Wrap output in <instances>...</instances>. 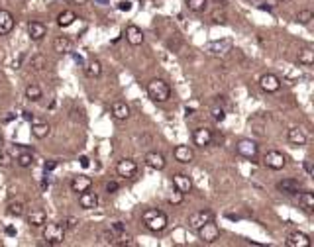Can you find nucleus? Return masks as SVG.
Instances as JSON below:
<instances>
[{
	"mask_svg": "<svg viewBox=\"0 0 314 247\" xmlns=\"http://www.w3.org/2000/svg\"><path fill=\"white\" fill-rule=\"evenodd\" d=\"M142 222H144V226H146L150 232L159 234V232H163V230L167 228L169 218H167V214H165L163 210L148 208V210H144V214H142Z\"/></svg>",
	"mask_w": 314,
	"mask_h": 247,
	"instance_id": "obj_1",
	"label": "nucleus"
},
{
	"mask_svg": "<svg viewBox=\"0 0 314 247\" xmlns=\"http://www.w3.org/2000/svg\"><path fill=\"white\" fill-rule=\"evenodd\" d=\"M148 95H150V99L154 102L163 104V102H167L171 99V87L163 79H152L148 83Z\"/></svg>",
	"mask_w": 314,
	"mask_h": 247,
	"instance_id": "obj_2",
	"label": "nucleus"
},
{
	"mask_svg": "<svg viewBox=\"0 0 314 247\" xmlns=\"http://www.w3.org/2000/svg\"><path fill=\"white\" fill-rule=\"evenodd\" d=\"M44 240L48 246H61L65 242V228L61 224H44Z\"/></svg>",
	"mask_w": 314,
	"mask_h": 247,
	"instance_id": "obj_3",
	"label": "nucleus"
},
{
	"mask_svg": "<svg viewBox=\"0 0 314 247\" xmlns=\"http://www.w3.org/2000/svg\"><path fill=\"white\" fill-rule=\"evenodd\" d=\"M263 165H265L267 169H271V171H281V169L287 165V157H285L281 151L271 149V151H267V153L263 155Z\"/></svg>",
	"mask_w": 314,
	"mask_h": 247,
	"instance_id": "obj_4",
	"label": "nucleus"
},
{
	"mask_svg": "<svg viewBox=\"0 0 314 247\" xmlns=\"http://www.w3.org/2000/svg\"><path fill=\"white\" fill-rule=\"evenodd\" d=\"M197 234H199V238H201L203 244H214L220 238V228L214 224V220H210V222H207L205 226H201L197 230Z\"/></svg>",
	"mask_w": 314,
	"mask_h": 247,
	"instance_id": "obj_5",
	"label": "nucleus"
},
{
	"mask_svg": "<svg viewBox=\"0 0 314 247\" xmlns=\"http://www.w3.org/2000/svg\"><path fill=\"white\" fill-rule=\"evenodd\" d=\"M236 153L240 157H244V159H256L258 153H260V146L256 142H252V140H240L236 144Z\"/></svg>",
	"mask_w": 314,
	"mask_h": 247,
	"instance_id": "obj_6",
	"label": "nucleus"
},
{
	"mask_svg": "<svg viewBox=\"0 0 314 247\" xmlns=\"http://www.w3.org/2000/svg\"><path fill=\"white\" fill-rule=\"evenodd\" d=\"M138 163L134 161V159H120L118 161V165H116V173L120 175V177H124V179H132V177H136L138 175Z\"/></svg>",
	"mask_w": 314,
	"mask_h": 247,
	"instance_id": "obj_7",
	"label": "nucleus"
},
{
	"mask_svg": "<svg viewBox=\"0 0 314 247\" xmlns=\"http://www.w3.org/2000/svg\"><path fill=\"white\" fill-rule=\"evenodd\" d=\"M210 220H214V212L212 210H199V212H195V214L189 216V228L197 232L201 226H205Z\"/></svg>",
	"mask_w": 314,
	"mask_h": 247,
	"instance_id": "obj_8",
	"label": "nucleus"
},
{
	"mask_svg": "<svg viewBox=\"0 0 314 247\" xmlns=\"http://www.w3.org/2000/svg\"><path fill=\"white\" fill-rule=\"evenodd\" d=\"M260 87L267 95H273V93H277L281 89V79L277 75H273V73H265V75L260 77Z\"/></svg>",
	"mask_w": 314,
	"mask_h": 247,
	"instance_id": "obj_9",
	"label": "nucleus"
},
{
	"mask_svg": "<svg viewBox=\"0 0 314 247\" xmlns=\"http://www.w3.org/2000/svg\"><path fill=\"white\" fill-rule=\"evenodd\" d=\"M124 36H126V42H128L130 46H134V48L142 46V44H144V40H146V36H144V32H142V28H138L136 24L126 26Z\"/></svg>",
	"mask_w": 314,
	"mask_h": 247,
	"instance_id": "obj_10",
	"label": "nucleus"
},
{
	"mask_svg": "<svg viewBox=\"0 0 314 247\" xmlns=\"http://www.w3.org/2000/svg\"><path fill=\"white\" fill-rule=\"evenodd\" d=\"M212 138H214V134H212L210 128H197V130L193 132V142H195L197 148H207V146H210V144H212Z\"/></svg>",
	"mask_w": 314,
	"mask_h": 247,
	"instance_id": "obj_11",
	"label": "nucleus"
},
{
	"mask_svg": "<svg viewBox=\"0 0 314 247\" xmlns=\"http://www.w3.org/2000/svg\"><path fill=\"white\" fill-rule=\"evenodd\" d=\"M144 161H146V165H148L150 169H154V171H163V169H165V165H167L165 155H163V153H159V151H150V153H146Z\"/></svg>",
	"mask_w": 314,
	"mask_h": 247,
	"instance_id": "obj_12",
	"label": "nucleus"
},
{
	"mask_svg": "<svg viewBox=\"0 0 314 247\" xmlns=\"http://www.w3.org/2000/svg\"><path fill=\"white\" fill-rule=\"evenodd\" d=\"M287 142H289L291 146H295V148H305V146H307V134H305V130L299 128V126L291 128V130L287 132Z\"/></svg>",
	"mask_w": 314,
	"mask_h": 247,
	"instance_id": "obj_13",
	"label": "nucleus"
},
{
	"mask_svg": "<svg viewBox=\"0 0 314 247\" xmlns=\"http://www.w3.org/2000/svg\"><path fill=\"white\" fill-rule=\"evenodd\" d=\"M28 36L32 42H42L48 36V26L44 22H30L28 24Z\"/></svg>",
	"mask_w": 314,
	"mask_h": 247,
	"instance_id": "obj_14",
	"label": "nucleus"
},
{
	"mask_svg": "<svg viewBox=\"0 0 314 247\" xmlns=\"http://www.w3.org/2000/svg\"><path fill=\"white\" fill-rule=\"evenodd\" d=\"M285 244H287V247H311L313 246L311 238H309L305 232H293V234H289Z\"/></svg>",
	"mask_w": 314,
	"mask_h": 247,
	"instance_id": "obj_15",
	"label": "nucleus"
},
{
	"mask_svg": "<svg viewBox=\"0 0 314 247\" xmlns=\"http://www.w3.org/2000/svg\"><path fill=\"white\" fill-rule=\"evenodd\" d=\"M228 51H232V42L230 40H220V42H210L207 46V53L214 55V57H220V55H226Z\"/></svg>",
	"mask_w": 314,
	"mask_h": 247,
	"instance_id": "obj_16",
	"label": "nucleus"
},
{
	"mask_svg": "<svg viewBox=\"0 0 314 247\" xmlns=\"http://www.w3.org/2000/svg\"><path fill=\"white\" fill-rule=\"evenodd\" d=\"M91 187H93V179L87 177V175L73 177V181H71V191L77 193V195H81V193H85V191H91Z\"/></svg>",
	"mask_w": 314,
	"mask_h": 247,
	"instance_id": "obj_17",
	"label": "nucleus"
},
{
	"mask_svg": "<svg viewBox=\"0 0 314 247\" xmlns=\"http://www.w3.org/2000/svg\"><path fill=\"white\" fill-rule=\"evenodd\" d=\"M173 185H175V189H177L179 193H183V195H187V193L193 191V181H191V177L185 175V173L173 175Z\"/></svg>",
	"mask_w": 314,
	"mask_h": 247,
	"instance_id": "obj_18",
	"label": "nucleus"
},
{
	"mask_svg": "<svg viewBox=\"0 0 314 247\" xmlns=\"http://www.w3.org/2000/svg\"><path fill=\"white\" fill-rule=\"evenodd\" d=\"M173 157H175V161H179L183 165H189L195 159V151L189 148V146H177V148L173 149Z\"/></svg>",
	"mask_w": 314,
	"mask_h": 247,
	"instance_id": "obj_19",
	"label": "nucleus"
},
{
	"mask_svg": "<svg viewBox=\"0 0 314 247\" xmlns=\"http://www.w3.org/2000/svg\"><path fill=\"white\" fill-rule=\"evenodd\" d=\"M14 16L8 12V10H2L0 8V36H8L12 30H14Z\"/></svg>",
	"mask_w": 314,
	"mask_h": 247,
	"instance_id": "obj_20",
	"label": "nucleus"
},
{
	"mask_svg": "<svg viewBox=\"0 0 314 247\" xmlns=\"http://www.w3.org/2000/svg\"><path fill=\"white\" fill-rule=\"evenodd\" d=\"M79 204L83 210H95L99 206V197L97 193H91V191H85L79 195Z\"/></svg>",
	"mask_w": 314,
	"mask_h": 247,
	"instance_id": "obj_21",
	"label": "nucleus"
},
{
	"mask_svg": "<svg viewBox=\"0 0 314 247\" xmlns=\"http://www.w3.org/2000/svg\"><path fill=\"white\" fill-rule=\"evenodd\" d=\"M110 112H112V116H114L116 120H120V122H124V120L130 118V106H128L126 102H122V100L114 102V104L110 106Z\"/></svg>",
	"mask_w": 314,
	"mask_h": 247,
	"instance_id": "obj_22",
	"label": "nucleus"
},
{
	"mask_svg": "<svg viewBox=\"0 0 314 247\" xmlns=\"http://www.w3.org/2000/svg\"><path fill=\"white\" fill-rule=\"evenodd\" d=\"M301 183L297 179H283L281 183H277V191L285 193V195H297L301 191Z\"/></svg>",
	"mask_w": 314,
	"mask_h": 247,
	"instance_id": "obj_23",
	"label": "nucleus"
},
{
	"mask_svg": "<svg viewBox=\"0 0 314 247\" xmlns=\"http://www.w3.org/2000/svg\"><path fill=\"white\" fill-rule=\"evenodd\" d=\"M53 49L57 51V53H61V55H67V53L73 51V40H69L67 36H59L53 42Z\"/></svg>",
	"mask_w": 314,
	"mask_h": 247,
	"instance_id": "obj_24",
	"label": "nucleus"
},
{
	"mask_svg": "<svg viewBox=\"0 0 314 247\" xmlns=\"http://www.w3.org/2000/svg\"><path fill=\"white\" fill-rule=\"evenodd\" d=\"M26 220H28V224H30L32 228H42V226L48 222V216H46L44 210H32Z\"/></svg>",
	"mask_w": 314,
	"mask_h": 247,
	"instance_id": "obj_25",
	"label": "nucleus"
},
{
	"mask_svg": "<svg viewBox=\"0 0 314 247\" xmlns=\"http://www.w3.org/2000/svg\"><path fill=\"white\" fill-rule=\"evenodd\" d=\"M50 132H52V128H50V124H46V122H34V124H32V136H34L36 140H46V138L50 136Z\"/></svg>",
	"mask_w": 314,
	"mask_h": 247,
	"instance_id": "obj_26",
	"label": "nucleus"
},
{
	"mask_svg": "<svg viewBox=\"0 0 314 247\" xmlns=\"http://www.w3.org/2000/svg\"><path fill=\"white\" fill-rule=\"evenodd\" d=\"M85 75H87L89 79H99V77L103 75V63H101L99 59H93L91 63L85 65Z\"/></svg>",
	"mask_w": 314,
	"mask_h": 247,
	"instance_id": "obj_27",
	"label": "nucleus"
},
{
	"mask_svg": "<svg viewBox=\"0 0 314 247\" xmlns=\"http://www.w3.org/2000/svg\"><path fill=\"white\" fill-rule=\"evenodd\" d=\"M75 20H77V14H75L73 10H63V12L57 16V26H59V28H69V26L75 24Z\"/></svg>",
	"mask_w": 314,
	"mask_h": 247,
	"instance_id": "obj_28",
	"label": "nucleus"
},
{
	"mask_svg": "<svg viewBox=\"0 0 314 247\" xmlns=\"http://www.w3.org/2000/svg\"><path fill=\"white\" fill-rule=\"evenodd\" d=\"M299 65H303V67H313L314 65V51L311 48H305V49L299 53Z\"/></svg>",
	"mask_w": 314,
	"mask_h": 247,
	"instance_id": "obj_29",
	"label": "nucleus"
},
{
	"mask_svg": "<svg viewBox=\"0 0 314 247\" xmlns=\"http://www.w3.org/2000/svg\"><path fill=\"white\" fill-rule=\"evenodd\" d=\"M6 212H8V216H14V218H20V216H24V212H26V206H24V202H10L8 204V208H6Z\"/></svg>",
	"mask_w": 314,
	"mask_h": 247,
	"instance_id": "obj_30",
	"label": "nucleus"
},
{
	"mask_svg": "<svg viewBox=\"0 0 314 247\" xmlns=\"http://www.w3.org/2000/svg\"><path fill=\"white\" fill-rule=\"evenodd\" d=\"M16 163H18V167L28 169V167H32V165H34V155H32L30 151H22V153L16 157Z\"/></svg>",
	"mask_w": 314,
	"mask_h": 247,
	"instance_id": "obj_31",
	"label": "nucleus"
},
{
	"mask_svg": "<svg viewBox=\"0 0 314 247\" xmlns=\"http://www.w3.org/2000/svg\"><path fill=\"white\" fill-rule=\"evenodd\" d=\"M42 97H44V93H42V89L38 85H28L26 87V99L30 102H38Z\"/></svg>",
	"mask_w": 314,
	"mask_h": 247,
	"instance_id": "obj_32",
	"label": "nucleus"
},
{
	"mask_svg": "<svg viewBox=\"0 0 314 247\" xmlns=\"http://www.w3.org/2000/svg\"><path fill=\"white\" fill-rule=\"evenodd\" d=\"M299 204H301L305 210L313 212L314 210V195L313 193H301V195H299Z\"/></svg>",
	"mask_w": 314,
	"mask_h": 247,
	"instance_id": "obj_33",
	"label": "nucleus"
},
{
	"mask_svg": "<svg viewBox=\"0 0 314 247\" xmlns=\"http://www.w3.org/2000/svg\"><path fill=\"white\" fill-rule=\"evenodd\" d=\"M30 67H32L34 71H44V69L48 67V59H46L44 55H34L32 61H30Z\"/></svg>",
	"mask_w": 314,
	"mask_h": 247,
	"instance_id": "obj_34",
	"label": "nucleus"
},
{
	"mask_svg": "<svg viewBox=\"0 0 314 247\" xmlns=\"http://www.w3.org/2000/svg\"><path fill=\"white\" fill-rule=\"evenodd\" d=\"M207 4H209V0H187L189 10H191V12H197V14L205 12V10H207Z\"/></svg>",
	"mask_w": 314,
	"mask_h": 247,
	"instance_id": "obj_35",
	"label": "nucleus"
},
{
	"mask_svg": "<svg viewBox=\"0 0 314 247\" xmlns=\"http://www.w3.org/2000/svg\"><path fill=\"white\" fill-rule=\"evenodd\" d=\"M313 20H314L313 10H301V12L297 14V22H299V24H303V26H309Z\"/></svg>",
	"mask_w": 314,
	"mask_h": 247,
	"instance_id": "obj_36",
	"label": "nucleus"
},
{
	"mask_svg": "<svg viewBox=\"0 0 314 247\" xmlns=\"http://www.w3.org/2000/svg\"><path fill=\"white\" fill-rule=\"evenodd\" d=\"M79 218H75V216H67L63 222H61V226L65 228V230H75V228H79Z\"/></svg>",
	"mask_w": 314,
	"mask_h": 247,
	"instance_id": "obj_37",
	"label": "nucleus"
},
{
	"mask_svg": "<svg viewBox=\"0 0 314 247\" xmlns=\"http://www.w3.org/2000/svg\"><path fill=\"white\" fill-rule=\"evenodd\" d=\"M210 114H212V118H214L216 122H222V120L226 118V112H224V108H222V106H218V104L210 108Z\"/></svg>",
	"mask_w": 314,
	"mask_h": 247,
	"instance_id": "obj_38",
	"label": "nucleus"
},
{
	"mask_svg": "<svg viewBox=\"0 0 314 247\" xmlns=\"http://www.w3.org/2000/svg\"><path fill=\"white\" fill-rule=\"evenodd\" d=\"M101 238H103V244H106V246H116V236H114V232H103Z\"/></svg>",
	"mask_w": 314,
	"mask_h": 247,
	"instance_id": "obj_39",
	"label": "nucleus"
},
{
	"mask_svg": "<svg viewBox=\"0 0 314 247\" xmlns=\"http://www.w3.org/2000/svg\"><path fill=\"white\" fill-rule=\"evenodd\" d=\"M212 22H216V24H226L228 18H226V14H224L222 10H214V12H212Z\"/></svg>",
	"mask_w": 314,
	"mask_h": 247,
	"instance_id": "obj_40",
	"label": "nucleus"
},
{
	"mask_svg": "<svg viewBox=\"0 0 314 247\" xmlns=\"http://www.w3.org/2000/svg\"><path fill=\"white\" fill-rule=\"evenodd\" d=\"M116 246H122V247H138V244L130 238V236H122L120 242H116Z\"/></svg>",
	"mask_w": 314,
	"mask_h": 247,
	"instance_id": "obj_41",
	"label": "nucleus"
},
{
	"mask_svg": "<svg viewBox=\"0 0 314 247\" xmlns=\"http://www.w3.org/2000/svg\"><path fill=\"white\" fill-rule=\"evenodd\" d=\"M183 197H185L183 193H179V191H175V193H173L171 197L167 198V200H169V204H173V206H179V204L183 202Z\"/></svg>",
	"mask_w": 314,
	"mask_h": 247,
	"instance_id": "obj_42",
	"label": "nucleus"
},
{
	"mask_svg": "<svg viewBox=\"0 0 314 247\" xmlns=\"http://www.w3.org/2000/svg\"><path fill=\"white\" fill-rule=\"evenodd\" d=\"M0 165L2 167H10L12 165V157L6 151H2V149H0Z\"/></svg>",
	"mask_w": 314,
	"mask_h": 247,
	"instance_id": "obj_43",
	"label": "nucleus"
},
{
	"mask_svg": "<svg viewBox=\"0 0 314 247\" xmlns=\"http://www.w3.org/2000/svg\"><path fill=\"white\" fill-rule=\"evenodd\" d=\"M118 189H120V185H118L116 181H110V183H106V193H108V195H114Z\"/></svg>",
	"mask_w": 314,
	"mask_h": 247,
	"instance_id": "obj_44",
	"label": "nucleus"
},
{
	"mask_svg": "<svg viewBox=\"0 0 314 247\" xmlns=\"http://www.w3.org/2000/svg\"><path fill=\"white\" fill-rule=\"evenodd\" d=\"M303 169H305V173H307V175H313V173H314L313 161H311V159H305V163H303Z\"/></svg>",
	"mask_w": 314,
	"mask_h": 247,
	"instance_id": "obj_45",
	"label": "nucleus"
},
{
	"mask_svg": "<svg viewBox=\"0 0 314 247\" xmlns=\"http://www.w3.org/2000/svg\"><path fill=\"white\" fill-rule=\"evenodd\" d=\"M112 232H114V234H122V232H124V224H122V222H114V224H112Z\"/></svg>",
	"mask_w": 314,
	"mask_h": 247,
	"instance_id": "obj_46",
	"label": "nucleus"
},
{
	"mask_svg": "<svg viewBox=\"0 0 314 247\" xmlns=\"http://www.w3.org/2000/svg\"><path fill=\"white\" fill-rule=\"evenodd\" d=\"M130 8H132V4H130L128 0H126V2H124V0H122V2H118V10H122V12H128Z\"/></svg>",
	"mask_w": 314,
	"mask_h": 247,
	"instance_id": "obj_47",
	"label": "nucleus"
},
{
	"mask_svg": "<svg viewBox=\"0 0 314 247\" xmlns=\"http://www.w3.org/2000/svg\"><path fill=\"white\" fill-rule=\"evenodd\" d=\"M71 55H73V59H75V63H79L81 67H85V59H83L81 55H77V53H73V51H71Z\"/></svg>",
	"mask_w": 314,
	"mask_h": 247,
	"instance_id": "obj_48",
	"label": "nucleus"
},
{
	"mask_svg": "<svg viewBox=\"0 0 314 247\" xmlns=\"http://www.w3.org/2000/svg\"><path fill=\"white\" fill-rule=\"evenodd\" d=\"M55 167H57V161H48V163H46V173H50V171H53V169H55Z\"/></svg>",
	"mask_w": 314,
	"mask_h": 247,
	"instance_id": "obj_49",
	"label": "nucleus"
},
{
	"mask_svg": "<svg viewBox=\"0 0 314 247\" xmlns=\"http://www.w3.org/2000/svg\"><path fill=\"white\" fill-rule=\"evenodd\" d=\"M14 118H16V114H12V112H8V114L4 116V120H2V122H4V124H8V122H12Z\"/></svg>",
	"mask_w": 314,
	"mask_h": 247,
	"instance_id": "obj_50",
	"label": "nucleus"
},
{
	"mask_svg": "<svg viewBox=\"0 0 314 247\" xmlns=\"http://www.w3.org/2000/svg\"><path fill=\"white\" fill-rule=\"evenodd\" d=\"M24 114V120H28V122H34V114L32 112H22Z\"/></svg>",
	"mask_w": 314,
	"mask_h": 247,
	"instance_id": "obj_51",
	"label": "nucleus"
},
{
	"mask_svg": "<svg viewBox=\"0 0 314 247\" xmlns=\"http://www.w3.org/2000/svg\"><path fill=\"white\" fill-rule=\"evenodd\" d=\"M79 161H81V165H83V167H85V169H87V167H89V165H91V161H89V157H81V159H79Z\"/></svg>",
	"mask_w": 314,
	"mask_h": 247,
	"instance_id": "obj_52",
	"label": "nucleus"
},
{
	"mask_svg": "<svg viewBox=\"0 0 314 247\" xmlns=\"http://www.w3.org/2000/svg\"><path fill=\"white\" fill-rule=\"evenodd\" d=\"M73 4H79V6H85V4H89V0H71Z\"/></svg>",
	"mask_w": 314,
	"mask_h": 247,
	"instance_id": "obj_53",
	"label": "nucleus"
},
{
	"mask_svg": "<svg viewBox=\"0 0 314 247\" xmlns=\"http://www.w3.org/2000/svg\"><path fill=\"white\" fill-rule=\"evenodd\" d=\"M20 65H22V57H18V59L14 61V69H20Z\"/></svg>",
	"mask_w": 314,
	"mask_h": 247,
	"instance_id": "obj_54",
	"label": "nucleus"
},
{
	"mask_svg": "<svg viewBox=\"0 0 314 247\" xmlns=\"http://www.w3.org/2000/svg\"><path fill=\"white\" fill-rule=\"evenodd\" d=\"M6 234H8V236H16V230H14V228H10V226H8V228H6Z\"/></svg>",
	"mask_w": 314,
	"mask_h": 247,
	"instance_id": "obj_55",
	"label": "nucleus"
},
{
	"mask_svg": "<svg viewBox=\"0 0 314 247\" xmlns=\"http://www.w3.org/2000/svg\"><path fill=\"white\" fill-rule=\"evenodd\" d=\"M248 2H250V4H256V6H258V4H262L263 0H248Z\"/></svg>",
	"mask_w": 314,
	"mask_h": 247,
	"instance_id": "obj_56",
	"label": "nucleus"
},
{
	"mask_svg": "<svg viewBox=\"0 0 314 247\" xmlns=\"http://www.w3.org/2000/svg\"><path fill=\"white\" fill-rule=\"evenodd\" d=\"M4 148V140H2V136H0V149Z\"/></svg>",
	"mask_w": 314,
	"mask_h": 247,
	"instance_id": "obj_57",
	"label": "nucleus"
},
{
	"mask_svg": "<svg viewBox=\"0 0 314 247\" xmlns=\"http://www.w3.org/2000/svg\"><path fill=\"white\" fill-rule=\"evenodd\" d=\"M287 2H291V0H279V4H287Z\"/></svg>",
	"mask_w": 314,
	"mask_h": 247,
	"instance_id": "obj_58",
	"label": "nucleus"
},
{
	"mask_svg": "<svg viewBox=\"0 0 314 247\" xmlns=\"http://www.w3.org/2000/svg\"><path fill=\"white\" fill-rule=\"evenodd\" d=\"M216 2H224V0H216Z\"/></svg>",
	"mask_w": 314,
	"mask_h": 247,
	"instance_id": "obj_59",
	"label": "nucleus"
}]
</instances>
